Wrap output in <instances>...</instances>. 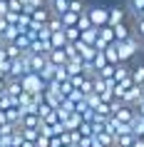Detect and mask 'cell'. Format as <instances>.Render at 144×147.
Here are the masks:
<instances>
[{
    "label": "cell",
    "instance_id": "cell-1",
    "mask_svg": "<svg viewBox=\"0 0 144 147\" xmlns=\"http://www.w3.org/2000/svg\"><path fill=\"white\" fill-rule=\"evenodd\" d=\"M20 80H23V87L30 90V92H42L47 87V82L40 78V72H27V75H23Z\"/></svg>",
    "mask_w": 144,
    "mask_h": 147
},
{
    "label": "cell",
    "instance_id": "cell-2",
    "mask_svg": "<svg viewBox=\"0 0 144 147\" xmlns=\"http://www.w3.org/2000/svg\"><path fill=\"white\" fill-rule=\"evenodd\" d=\"M109 42H114V28H112V25H102L97 40H94V47H97V50H104Z\"/></svg>",
    "mask_w": 144,
    "mask_h": 147
},
{
    "label": "cell",
    "instance_id": "cell-3",
    "mask_svg": "<svg viewBox=\"0 0 144 147\" xmlns=\"http://www.w3.org/2000/svg\"><path fill=\"white\" fill-rule=\"evenodd\" d=\"M87 13H90V20L94 28H102L109 23V8H90Z\"/></svg>",
    "mask_w": 144,
    "mask_h": 147
},
{
    "label": "cell",
    "instance_id": "cell-4",
    "mask_svg": "<svg viewBox=\"0 0 144 147\" xmlns=\"http://www.w3.org/2000/svg\"><path fill=\"white\" fill-rule=\"evenodd\" d=\"M142 92H144V85H132L127 90V92H124V97H122V102H127V105H137V102L142 100Z\"/></svg>",
    "mask_w": 144,
    "mask_h": 147
},
{
    "label": "cell",
    "instance_id": "cell-5",
    "mask_svg": "<svg viewBox=\"0 0 144 147\" xmlns=\"http://www.w3.org/2000/svg\"><path fill=\"white\" fill-rule=\"evenodd\" d=\"M50 15H52V10H50V3H47V5H40V8L32 10V23L45 25L47 20H50Z\"/></svg>",
    "mask_w": 144,
    "mask_h": 147
},
{
    "label": "cell",
    "instance_id": "cell-6",
    "mask_svg": "<svg viewBox=\"0 0 144 147\" xmlns=\"http://www.w3.org/2000/svg\"><path fill=\"white\" fill-rule=\"evenodd\" d=\"M5 92L13 95V97H20V95L25 92L23 80H20V78H10V80H8V85H5Z\"/></svg>",
    "mask_w": 144,
    "mask_h": 147
},
{
    "label": "cell",
    "instance_id": "cell-7",
    "mask_svg": "<svg viewBox=\"0 0 144 147\" xmlns=\"http://www.w3.org/2000/svg\"><path fill=\"white\" fill-rule=\"evenodd\" d=\"M134 132L132 130H127V132H119V135H117V137H114V147H132L134 145Z\"/></svg>",
    "mask_w": 144,
    "mask_h": 147
},
{
    "label": "cell",
    "instance_id": "cell-8",
    "mask_svg": "<svg viewBox=\"0 0 144 147\" xmlns=\"http://www.w3.org/2000/svg\"><path fill=\"white\" fill-rule=\"evenodd\" d=\"M112 28H114V40H117V42H122V40H127L129 35L134 32V30H132V28L127 25V20H124V23H117V25H112Z\"/></svg>",
    "mask_w": 144,
    "mask_h": 147
},
{
    "label": "cell",
    "instance_id": "cell-9",
    "mask_svg": "<svg viewBox=\"0 0 144 147\" xmlns=\"http://www.w3.org/2000/svg\"><path fill=\"white\" fill-rule=\"evenodd\" d=\"M47 60L55 62V65H65V62H67V53H65V47H52V50L47 53Z\"/></svg>",
    "mask_w": 144,
    "mask_h": 147
},
{
    "label": "cell",
    "instance_id": "cell-10",
    "mask_svg": "<svg viewBox=\"0 0 144 147\" xmlns=\"http://www.w3.org/2000/svg\"><path fill=\"white\" fill-rule=\"evenodd\" d=\"M20 125H23V127H40V125H42V120H40L38 112H23Z\"/></svg>",
    "mask_w": 144,
    "mask_h": 147
},
{
    "label": "cell",
    "instance_id": "cell-11",
    "mask_svg": "<svg viewBox=\"0 0 144 147\" xmlns=\"http://www.w3.org/2000/svg\"><path fill=\"white\" fill-rule=\"evenodd\" d=\"M47 3H50V10L57 15H65L70 10V0H47Z\"/></svg>",
    "mask_w": 144,
    "mask_h": 147
},
{
    "label": "cell",
    "instance_id": "cell-12",
    "mask_svg": "<svg viewBox=\"0 0 144 147\" xmlns=\"http://www.w3.org/2000/svg\"><path fill=\"white\" fill-rule=\"evenodd\" d=\"M97 35H99V28H84L82 30V35H80V40H84L87 45H94V40H97Z\"/></svg>",
    "mask_w": 144,
    "mask_h": 147
},
{
    "label": "cell",
    "instance_id": "cell-13",
    "mask_svg": "<svg viewBox=\"0 0 144 147\" xmlns=\"http://www.w3.org/2000/svg\"><path fill=\"white\" fill-rule=\"evenodd\" d=\"M124 18H127L124 8H109V23H107V25H117V23H124Z\"/></svg>",
    "mask_w": 144,
    "mask_h": 147
},
{
    "label": "cell",
    "instance_id": "cell-14",
    "mask_svg": "<svg viewBox=\"0 0 144 147\" xmlns=\"http://www.w3.org/2000/svg\"><path fill=\"white\" fill-rule=\"evenodd\" d=\"M104 55H107V62H119V50H117V40L114 42H109V45L104 47Z\"/></svg>",
    "mask_w": 144,
    "mask_h": 147
},
{
    "label": "cell",
    "instance_id": "cell-15",
    "mask_svg": "<svg viewBox=\"0 0 144 147\" xmlns=\"http://www.w3.org/2000/svg\"><path fill=\"white\" fill-rule=\"evenodd\" d=\"M80 122H82V115H80V112H70L67 117H65V127H67V130H77V127H80Z\"/></svg>",
    "mask_w": 144,
    "mask_h": 147
},
{
    "label": "cell",
    "instance_id": "cell-16",
    "mask_svg": "<svg viewBox=\"0 0 144 147\" xmlns=\"http://www.w3.org/2000/svg\"><path fill=\"white\" fill-rule=\"evenodd\" d=\"M142 10H144V0H129V3H127V13L134 18V20L139 18V13H142Z\"/></svg>",
    "mask_w": 144,
    "mask_h": 147
},
{
    "label": "cell",
    "instance_id": "cell-17",
    "mask_svg": "<svg viewBox=\"0 0 144 147\" xmlns=\"http://www.w3.org/2000/svg\"><path fill=\"white\" fill-rule=\"evenodd\" d=\"M55 70H57V65L47 60V62H45V67L40 70V78L45 80V82H50V80H55Z\"/></svg>",
    "mask_w": 144,
    "mask_h": 147
},
{
    "label": "cell",
    "instance_id": "cell-18",
    "mask_svg": "<svg viewBox=\"0 0 144 147\" xmlns=\"http://www.w3.org/2000/svg\"><path fill=\"white\" fill-rule=\"evenodd\" d=\"M65 45H67L65 30H57V32H52V38H50V50H52V47H65Z\"/></svg>",
    "mask_w": 144,
    "mask_h": 147
},
{
    "label": "cell",
    "instance_id": "cell-19",
    "mask_svg": "<svg viewBox=\"0 0 144 147\" xmlns=\"http://www.w3.org/2000/svg\"><path fill=\"white\" fill-rule=\"evenodd\" d=\"M80 35H82V28H80V25H67V28H65V38H67V42L80 40Z\"/></svg>",
    "mask_w": 144,
    "mask_h": 147
},
{
    "label": "cell",
    "instance_id": "cell-20",
    "mask_svg": "<svg viewBox=\"0 0 144 147\" xmlns=\"http://www.w3.org/2000/svg\"><path fill=\"white\" fill-rule=\"evenodd\" d=\"M30 35H27V32H25V30H20V32H17V35H15V40H13V42H15V45L17 47H20V50H27V47H30Z\"/></svg>",
    "mask_w": 144,
    "mask_h": 147
},
{
    "label": "cell",
    "instance_id": "cell-21",
    "mask_svg": "<svg viewBox=\"0 0 144 147\" xmlns=\"http://www.w3.org/2000/svg\"><path fill=\"white\" fill-rule=\"evenodd\" d=\"M90 62H92V67H94V72H99V70L107 65V55H104V50H97V55H94Z\"/></svg>",
    "mask_w": 144,
    "mask_h": 147
},
{
    "label": "cell",
    "instance_id": "cell-22",
    "mask_svg": "<svg viewBox=\"0 0 144 147\" xmlns=\"http://www.w3.org/2000/svg\"><path fill=\"white\" fill-rule=\"evenodd\" d=\"M47 28H50L52 32H57V30H65V23H62V15L52 13V15H50V20H47Z\"/></svg>",
    "mask_w": 144,
    "mask_h": 147
},
{
    "label": "cell",
    "instance_id": "cell-23",
    "mask_svg": "<svg viewBox=\"0 0 144 147\" xmlns=\"http://www.w3.org/2000/svg\"><path fill=\"white\" fill-rule=\"evenodd\" d=\"M132 132H134L137 137L144 135V117L142 115H134V120H132Z\"/></svg>",
    "mask_w": 144,
    "mask_h": 147
},
{
    "label": "cell",
    "instance_id": "cell-24",
    "mask_svg": "<svg viewBox=\"0 0 144 147\" xmlns=\"http://www.w3.org/2000/svg\"><path fill=\"white\" fill-rule=\"evenodd\" d=\"M94 137H97V140H99V142H102V145H104V147H114V135H109V132H107V130L97 132Z\"/></svg>",
    "mask_w": 144,
    "mask_h": 147
},
{
    "label": "cell",
    "instance_id": "cell-25",
    "mask_svg": "<svg viewBox=\"0 0 144 147\" xmlns=\"http://www.w3.org/2000/svg\"><path fill=\"white\" fill-rule=\"evenodd\" d=\"M132 80L137 85H144V65H134L132 67Z\"/></svg>",
    "mask_w": 144,
    "mask_h": 147
},
{
    "label": "cell",
    "instance_id": "cell-26",
    "mask_svg": "<svg viewBox=\"0 0 144 147\" xmlns=\"http://www.w3.org/2000/svg\"><path fill=\"white\" fill-rule=\"evenodd\" d=\"M84 102H87L90 107H97L99 102H102V95H99V92H94V90H92V92H87V95H84Z\"/></svg>",
    "mask_w": 144,
    "mask_h": 147
},
{
    "label": "cell",
    "instance_id": "cell-27",
    "mask_svg": "<svg viewBox=\"0 0 144 147\" xmlns=\"http://www.w3.org/2000/svg\"><path fill=\"white\" fill-rule=\"evenodd\" d=\"M114 67H117L114 62H107V65H104L102 70H99L97 75H99V78H104V80H109V78H114Z\"/></svg>",
    "mask_w": 144,
    "mask_h": 147
},
{
    "label": "cell",
    "instance_id": "cell-28",
    "mask_svg": "<svg viewBox=\"0 0 144 147\" xmlns=\"http://www.w3.org/2000/svg\"><path fill=\"white\" fill-rule=\"evenodd\" d=\"M77 20H80V13H72V10H67V13L62 15V23H65V28H67V25H77Z\"/></svg>",
    "mask_w": 144,
    "mask_h": 147
},
{
    "label": "cell",
    "instance_id": "cell-29",
    "mask_svg": "<svg viewBox=\"0 0 144 147\" xmlns=\"http://www.w3.org/2000/svg\"><path fill=\"white\" fill-rule=\"evenodd\" d=\"M55 80H57V82H62V80H70L67 65H57V70H55Z\"/></svg>",
    "mask_w": 144,
    "mask_h": 147
},
{
    "label": "cell",
    "instance_id": "cell-30",
    "mask_svg": "<svg viewBox=\"0 0 144 147\" xmlns=\"http://www.w3.org/2000/svg\"><path fill=\"white\" fill-rule=\"evenodd\" d=\"M77 25H80V28H92V20H90V13H87V10H82V13H80V20H77Z\"/></svg>",
    "mask_w": 144,
    "mask_h": 147
},
{
    "label": "cell",
    "instance_id": "cell-31",
    "mask_svg": "<svg viewBox=\"0 0 144 147\" xmlns=\"http://www.w3.org/2000/svg\"><path fill=\"white\" fill-rule=\"evenodd\" d=\"M65 53H67V60H72V57H80L77 42H67V45H65Z\"/></svg>",
    "mask_w": 144,
    "mask_h": 147
},
{
    "label": "cell",
    "instance_id": "cell-32",
    "mask_svg": "<svg viewBox=\"0 0 144 147\" xmlns=\"http://www.w3.org/2000/svg\"><path fill=\"white\" fill-rule=\"evenodd\" d=\"M67 97H70V100H75V102H82L84 100V92L80 90V87H72V92H70Z\"/></svg>",
    "mask_w": 144,
    "mask_h": 147
},
{
    "label": "cell",
    "instance_id": "cell-33",
    "mask_svg": "<svg viewBox=\"0 0 144 147\" xmlns=\"http://www.w3.org/2000/svg\"><path fill=\"white\" fill-rule=\"evenodd\" d=\"M70 10H72V13H82L84 10V0H70Z\"/></svg>",
    "mask_w": 144,
    "mask_h": 147
},
{
    "label": "cell",
    "instance_id": "cell-34",
    "mask_svg": "<svg viewBox=\"0 0 144 147\" xmlns=\"http://www.w3.org/2000/svg\"><path fill=\"white\" fill-rule=\"evenodd\" d=\"M35 147H50V137H45V135L40 132L38 140H35Z\"/></svg>",
    "mask_w": 144,
    "mask_h": 147
},
{
    "label": "cell",
    "instance_id": "cell-35",
    "mask_svg": "<svg viewBox=\"0 0 144 147\" xmlns=\"http://www.w3.org/2000/svg\"><path fill=\"white\" fill-rule=\"evenodd\" d=\"M137 35H144V18H137Z\"/></svg>",
    "mask_w": 144,
    "mask_h": 147
},
{
    "label": "cell",
    "instance_id": "cell-36",
    "mask_svg": "<svg viewBox=\"0 0 144 147\" xmlns=\"http://www.w3.org/2000/svg\"><path fill=\"white\" fill-rule=\"evenodd\" d=\"M8 0H0V18H5V13H8Z\"/></svg>",
    "mask_w": 144,
    "mask_h": 147
},
{
    "label": "cell",
    "instance_id": "cell-37",
    "mask_svg": "<svg viewBox=\"0 0 144 147\" xmlns=\"http://www.w3.org/2000/svg\"><path fill=\"white\" fill-rule=\"evenodd\" d=\"M132 147H144V140L142 137H134V145H132Z\"/></svg>",
    "mask_w": 144,
    "mask_h": 147
},
{
    "label": "cell",
    "instance_id": "cell-38",
    "mask_svg": "<svg viewBox=\"0 0 144 147\" xmlns=\"http://www.w3.org/2000/svg\"><path fill=\"white\" fill-rule=\"evenodd\" d=\"M5 85H8V80H5V78H0V90H5Z\"/></svg>",
    "mask_w": 144,
    "mask_h": 147
},
{
    "label": "cell",
    "instance_id": "cell-39",
    "mask_svg": "<svg viewBox=\"0 0 144 147\" xmlns=\"http://www.w3.org/2000/svg\"><path fill=\"white\" fill-rule=\"evenodd\" d=\"M139 40H142V50H144V35H139Z\"/></svg>",
    "mask_w": 144,
    "mask_h": 147
},
{
    "label": "cell",
    "instance_id": "cell-40",
    "mask_svg": "<svg viewBox=\"0 0 144 147\" xmlns=\"http://www.w3.org/2000/svg\"><path fill=\"white\" fill-rule=\"evenodd\" d=\"M139 18H144V10H142V13H139Z\"/></svg>",
    "mask_w": 144,
    "mask_h": 147
},
{
    "label": "cell",
    "instance_id": "cell-41",
    "mask_svg": "<svg viewBox=\"0 0 144 147\" xmlns=\"http://www.w3.org/2000/svg\"><path fill=\"white\" fill-rule=\"evenodd\" d=\"M70 147H80V145H70Z\"/></svg>",
    "mask_w": 144,
    "mask_h": 147
},
{
    "label": "cell",
    "instance_id": "cell-42",
    "mask_svg": "<svg viewBox=\"0 0 144 147\" xmlns=\"http://www.w3.org/2000/svg\"><path fill=\"white\" fill-rule=\"evenodd\" d=\"M142 140H144V135H142Z\"/></svg>",
    "mask_w": 144,
    "mask_h": 147
}]
</instances>
